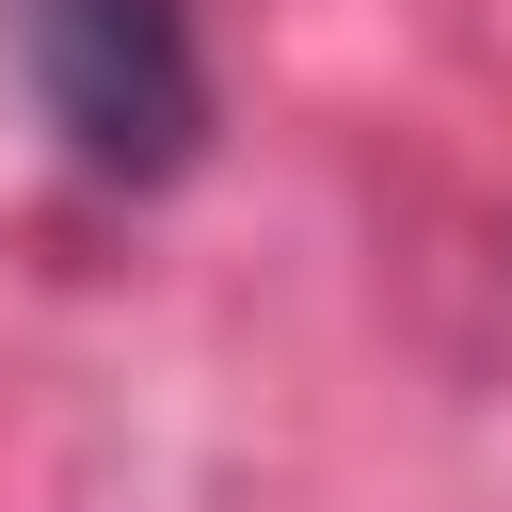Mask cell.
Instances as JSON below:
<instances>
[{
  "label": "cell",
  "instance_id": "6da1fadb",
  "mask_svg": "<svg viewBox=\"0 0 512 512\" xmlns=\"http://www.w3.org/2000/svg\"><path fill=\"white\" fill-rule=\"evenodd\" d=\"M16 48H32V96L64 128L80 176H176L208 144V48H192V0H16Z\"/></svg>",
  "mask_w": 512,
  "mask_h": 512
}]
</instances>
